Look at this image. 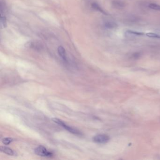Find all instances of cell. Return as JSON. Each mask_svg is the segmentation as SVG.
Wrapping results in <instances>:
<instances>
[{
	"label": "cell",
	"mask_w": 160,
	"mask_h": 160,
	"mask_svg": "<svg viewBox=\"0 0 160 160\" xmlns=\"http://www.w3.org/2000/svg\"><path fill=\"white\" fill-rule=\"evenodd\" d=\"M52 120L55 123H57L59 126H61L63 128H65L66 130L69 131L70 133L77 135H80L82 134L80 131L77 130V129L72 128V127L67 126V124H66L65 123V122H63V121L60 120L59 119L57 118H52Z\"/></svg>",
	"instance_id": "cell-1"
},
{
	"label": "cell",
	"mask_w": 160,
	"mask_h": 160,
	"mask_svg": "<svg viewBox=\"0 0 160 160\" xmlns=\"http://www.w3.org/2000/svg\"><path fill=\"white\" fill-rule=\"evenodd\" d=\"M35 154L37 156L42 157H51L53 156V154L51 152L47 151V149L42 146H39L34 149Z\"/></svg>",
	"instance_id": "cell-2"
},
{
	"label": "cell",
	"mask_w": 160,
	"mask_h": 160,
	"mask_svg": "<svg viewBox=\"0 0 160 160\" xmlns=\"http://www.w3.org/2000/svg\"><path fill=\"white\" fill-rule=\"evenodd\" d=\"M110 140V137L105 134H99L94 136L93 141L95 143L104 144L107 143Z\"/></svg>",
	"instance_id": "cell-3"
},
{
	"label": "cell",
	"mask_w": 160,
	"mask_h": 160,
	"mask_svg": "<svg viewBox=\"0 0 160 160\" xmlns=\"http://www.w3.org/2000/svg\"><path fill=\"white\" fill-rule=\"evenodd\" d=\"M125 34L127 37H135V36H143L145 34L143 32L133 31L132 30H127L125 32Z\"/></svg>",
	"instance_id": "cell-4"
},
{
	"label": "cell",
	"mask_w": 160,
	"mask_h": 160,
	"mask_svg": "<svg viewBox=\"0 0 160 160\" xmlns=\"http://www.w3.org/2000/svg\"><path fill=\"white\" fill-rule=\"evenodd\" d=\"M58 53L60 55V57L63 59V61L65 62L67 61V55L66 52L65 50V48L61 46H60L58 47Z\"/></svg>",
	"instance_id": "cell-5"
},
{
	"label": "cell",
	"mask_w": 160,
	"mask_h": 160,
	"mask_svg": "<svg viewBox=\"0 0 160 160\" xmlns=\"http://www.w3.org/2000/svg\"><path fill=\"white\" fill-rule=\"evenodd\" d=\"M0 150L1 152L8 154L9 156H14L15 152L11 149L6 146H1L0 147Z\"/></svg>",
	"instance_id": "cell-6"
},
{
	"label": "cell",
	"mask_w": 160,
	"mask_h": 160,
	"mask_svg": "<svg viewBox=\"0 0 160 160\" xmlns=\"http://www.w3.org/2000/svg\"><path fill=\"white\" fill-rule=\"evenodd\" d=\"M112 5L114 8L118 9L123 8V7L125 6V4L124 2L122 1L121 0H114L112 1Z\"/></svg>",
	"instance_id": "cell-7"
},
{
	"label": "cell",
	"mask_w": 160,
	"mask_h": 160,
	"mask_svg": "<svg viewBox=\"0 0 160 160\" xmlns=\"http://www.w3.org/2000/svg\"><path fill=\"white\" fill-rule=\"evenodd\" d=\"M104 26L106 28L108 29H112L118 27V24L116 23L113 21H105L104 23Z\"/></svg>",
	"instance_id": "cell-8"
},
{
	"label": "cell",
	"mask_w": 160,
	"mask_h": 160,
	"mask_svg": "<svg viewBox=\"0 0 160 160\" xmlns=\"http://www.w3.org/2000/svg\"><path fill=\"white\" fill-rule=\"evenodd\" d=\"M92 7H93V9H95L96 11H98L103 13L104 15H108L107 13L104 11V9L99 5V4H97L96 2H93V3L92 4Z\"/></svg>",
	"instance_id": "cell-9"
},
{
	"label": "cell",
	"mask_w": 160,
	"mask_h": 160,
	"mask_svg": "<svg viewBox=\"0 0 160 160\" xmlns=\"http://www.w3.org/2000/svg\"><path fill=\"white\" fill-rule=\"evenodd\" d=\"M0 27L1 28H4L7 27V21H6V17L3 16L1 15V19H0Z\"/></svg>",
	"instance_id": "cell-10"
},
{
	"label": "cell",
	"mask_w": 160,
	"mask_h": 160,
	"mask_svg": "<svg viewBox=\"0 0 160 160\" xmlns=\"http://www.w3.org/2000/svg\"><path fill=\"white\" fill-rule=\"evenodd\" d=\"M149 7L151 9H153L154 11H160V5L156 4H149Z\"/></svg>",
	"instance_id": "cell-11"
},
{
	"label": "cell",
	"mask_w": 160,
	"mask_h": 160,
	"mask_svg": "<svg viewBox=\"0 0 160 160\" xmlns=\"http://www.w3.org/2000/svg\"><path fill=\"white\" fill-rule=\"evenodd\" d=\"M13 141V139L11 138H2L1 140L2 143L5 145H9L10 143L12 142Z\"/></svg>",
	"instance_id": "cell-12"
},
{
	"label": "cell",
	"mask_w": 160,
	"mask_h": 160,
	"mask_svg": "<svg viewBox=\"0 0 160 160\" xmlns=\"http://www.w3.org/2000/svg\"><path fill=\"white\" fill-rule=\"evenodd\" d=\"M146 36L150 38H157V39H160V34H156L154 32H149L146 34Z\"/></svg>",
	"instance_id": "cell-13"
}]
</instances>
